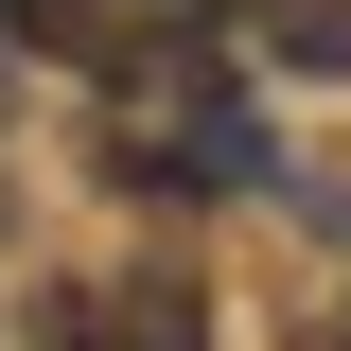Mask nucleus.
Masks as SVG:
<instances>
[{"label":"nucleus","instance_id":"3","mask_svg":"<svg viewBox=\"0 0 351 351\" xmlns=\"http://www.w3.org/2000/svg\"><path fill=\"white\" fill-rule=\"evenodd\" d=\"M0 228H18V176H0Z\"/></svg>","mask_w":351,"mask_h":351},{"label":"nucleus","instance_id":"1","mask_svg":"<svg viewBox=\"0 0 351 351\" xmlns=\"http://www.w3.org/2000/svg\"><path fill=\"white\" fill-rule=\"evenodd\" d=\"M53 351H211V299H193V281H71V299H53Z\"/></svg>","mask_w":351,"mask_h":351},{"label":"nucleus","instance_id":"2","mask_svg":"<svg viewBox=\"0 0 351 351\" xmlns=\"http://www.w3.org/2000/svg\"><path fill=\"white\" fill-rule=\"evenodd\" d=\"M246 36L281 53V71H316V88H334V71H351V0H246Z\"/></svg>","mask_w":351,"mask_h":351}]
</instances>
